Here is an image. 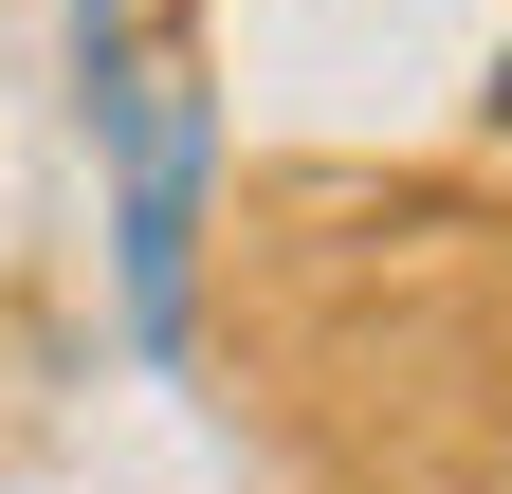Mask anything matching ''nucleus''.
I'll use <instances>...</instances> for the list:
<instances>
[{"instance_id":"obj_1","label":"nucleus","mask_w":512,"mask_h":494,"mask_svg":"<svg viewBox=\"0 0 512 494\" xmlns=\"http://www.w3.org/2000/svg\"><path fill=\"white\" fill-rule=\"evenodd\" d=\"M92 147H110V238H128V330H147L183 366V330H202V74H128L92 110Z\"/></svg>"},{"instance_id":"obj_2","label":"nucleus","mask_w":512,"mask_h":494,"mask_svg":"<svg viewBox=\"0 0 512 494\" xmlns=\"http://www.w3.org/2000/svg\"><path fill=\"white\" fill-rule=\"evenodd\" d=\"M494 110H512V55H494Z\"/></svg>"}]
</instances>
